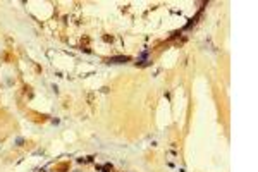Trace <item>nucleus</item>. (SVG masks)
<instances>
[{
  "label": "nucleus",
  "instance_id": "nucleus-1",
  "mask_svg": "<svg viewBox=\"0 0 258 172\" xmlns=\"http://www.w3.org/2000/svg\"><path fill=\"white\" fill-rule=\"evenodd\" d=\"M120 60H129V57H115V59H110L109 62H120Z\"/></svg>",
  "mask_w": 258,
  "mask_h": 172
}]
</instances>
